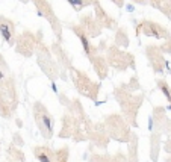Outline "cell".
I'll return each instance as SVG.
<instances>
[{
	"label": "cell",
	"mask_w": 171,
	"mask_h": 162,
	"mask_svg": "<svg viewBox=\"0 0 171 162\" xmlns=\"http://www.w3.org/2000/svg\"><path fill=\"white\" fill-rule=\"evenodd\" d=\"M105 127L107 129V133L117 141H123L127 142L132 139L133 135L129 130V126L124 123V120L121 118L120 115H111L107 117L105 121Z\"/></svg>",
	"instance_id": "cell-1"
},
{
	"label": "cell",
	"mask_w": 171,
	"mask_h": 162,
	"mask_svg": "<svg viewBox=\"0 0 171 162\" xmlns=\"http://www.w3.org/2000/svg\"><path fill=\"white\" fill-rule=\"evenodd\" d=\"M33 117H35V123H37L42 138L50 139L53 137V129H55V120H53V117L47 112V109L41 103L33 105Z\"/></svg>",
	"instance_id": "cell-2"
},
{
	"label": "cell",
	"mask_w": 171,
	"mask_h": 162,
	"mask_svg": "<svg viewBox=\"0 0 171 162\" xmlns=\"http://www.w3.org/2000/svg\"><path fill=\"white\" fill-rule=\"evenodd\" d=\"M61 138H76L77 141L85 139V137H82V132H80V124L79 120L71 114V115H65L64 117V124H62V129L59 132Z\"/></svg>",
	"instance_id": "cell-3"
},
{
	"label": "cell",
	"mask_w": 171,
	"mask_h": 162,
	"mask_svg": "<svg viewBox=\"0 0 171 162\" xmlns=\"http://www.w3.org/2000/svg\"><path fill=\"white\" fill-rule=\"evenodd\" d=\"M33 155L40 162H56L55 151L49 147H33Z\"/></svg>",
	"instance_id": "cell-4"
},
{
	"label": "cell",
	"mask_w": 171,
	"mask_h": 162,
	"mask_svg": "<svg viewBox=\"0 0 171 162\" xmlns=\"http://www.w3.org/2000/svg\"><path fill=\"white\" fill-rule=\"evenodd\" d=\"M0 33H2V37L9 42L12 44V35H14V24L11 21H8L5 18L0 20Z\"/></svg>",
	"instance_id": "cell-5"
},
{
	"label": "cell",
	"mask_w": 171,
	"mask_h": 162,
	"mask_svg": "<svg viewBox=\"0 0 171 162\" xmlns=\"http://www.w3.org/2000/svg\"><path fill=\"white\" fill-rule=\"evenodd\" d=\"M159 144H160V135L156 132L151 135V150H150V156L153 162H158L159 156Z\"/></svg>",
	"instance_id": "cell-6"
},
{
	"label": "cell",
	"mask_w": 171,
	"mask_h": 162,
	"mask_svg": "<svg viewBox=\"0 0 171 162\" xmlns=\"http://www.w3.org/2000/svg\"><path fill=\"white\" fill-rule=\"evenodd\" d=\"M144 33L148 35V37L160 38L162 29H160V26H158V24H155V23H144Z\"/></svg>",
	"instance_id": "cell-7"
},
{
	"label": "cell",
	"mask_w": 171,
	"mask_h": 162,
	"mask_svg": "<svg viewBox=\"0 0 171 162\" xmlns=\"http://www.w3.org/2000/svg\"><path fill=\"white\" fill-rule=\"evenodd\" d=\"M68 155H70V150H68L67 146H64L62 149H59L58 151H55L56 162H68Z\"/></svg>",
	"instance_id": "cell-8"
},
{
	"label": "cell",
	"mask_w": 171,
	"mask_h": 162,
	"mask_svg": "<svg viewBox=\"0 0 171 162\" xmlns=\"http://www.w3.org/2000/svg\"><path fill=\"white\" fill-rule=\"evenodd\" d=\"M158 85L160 86V91L165 94V97H167V100L171 103V89H170V86L167 85V82H164V80H159L158 82Z\"/></svg>",
	"instance_id": "cell-9"
},
{
	"label": "cell",
	"mask_w": 171,
	"mask_h": 162,
	"mask_svg": "<svg viewBox=\"0 0 171 162\" xmlns=\"http://www.w3.org/2000/svg\"><path fill=\"white\" fill-rule=\"evenodd\" d=\"M68 3H71L76 9H80V8H83L86 3H85V0H68Z\"/></svg>",
	"instance_id": "cell-10"
},
{
	"label": "cell",
	"mask_w": 171,
	"mask_h": 162,
	"mask_svg": "<svg viewBox=\"0 0 171 162\" xmlns=\"http://www.w3.org/2000/svg\"><path fill=\"white\" fill-rule=\"evenodd\" d=\"M164 149H165L167 153H171V133H170V137H168V139H167V142H165Z\"/></svg>",
	"instance_id": "cell-11"
},
{
	"label": "cell",
	"mask_w": 171,
	"mask_h": 162,
	"mask_svg": "<svg viewBox=\"0 0 171 162\" xmlns=\"http://www.w3.org/2000/svg\"><path fill=\"white\" fill-rule=\"evenodd\" d=\"M3 79V73H2V70H0V80Z\"/></svg>",
	"instance_id": "cell-12"
},
{
	"label": "cell",
	"mask_w": 171,
	"mask_h": 162,
	"mask_svg": "<svg viewBox=\"0 0 171 162\" xmlns=\"http://www.w3.org/2000/svg\"><path fill=\"white\" fill-rule=\"evenodd\" d=\"M167 162H171V159H170V158H168V159H167Z\"/></svg>",
	"instance_id": "cell-13"
}]
</instances>
